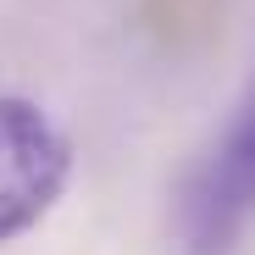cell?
<instances>
[{"label": "cell", "mask_w": 255, "mask_h": 255, "mask_svg": "<svg viewBox=\"0 0 255 255\" xmlns=\"http://www.w3.org/2000/svg\"><path fill=\"white\" fill-rule=\"evenodd\" d=\"M72 150L33 100L0 95V244L28 233L61 200Z\"/></svg>", "instance_id": "cell-1"}, {"label": "cell", "mask_w": 255, "mask_h": 255, "mask_svg": "<svg viewBox=\"0 0 255 255\" xmlns=\"http://www.w3.org/2000/svg\"><path fill=\"white\" fill-rule=\"evenodd\" d=\"M255 211V83L228 128V139L211 150L200 178L183 200V239L194 255H222L233 233Z\"/></svg>", "instance_id": "cell-2"}]
</instances>
